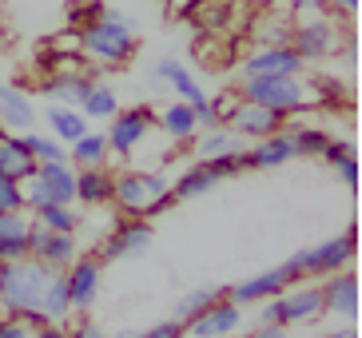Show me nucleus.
<instances>
[{
  "label": "nucleus",
  "instance_id": "1",
  "mask_svg": "<svg viewBox=\"0 0 362 338\" xmlns=\"http://www.w3.org/2000/svg\"><path fill=\"white\" fill-rule=\"evenodd\" d=\"M235 92L243 95L247 104H259L283 120L310 112V107H322L315 76H243Z\"/></svg>",
  "mask_w": 362,
  "mask_h": 338
},
{
  "label": "nucleus",
  "instance_id": "2",
  "mask_svg": "<svg viewBox=\"0 0 362 338\" xmlns=\"http://www.w3.org/2000/svg\"><path fill=\"white\" fill-rule=\"evenodd\" d=\"M139 40H136V28L128 24V16L116 8H104L96 21L80 32V56H84L96 72H116L136 56Z\"/></svg>",
  "mask_w": 362,
  "mask_h": 338
},
{
  "label": "nucleus",
  "instance_id": "3",
  "mask_svg": "<svg viewBox=\"0 0 362 338\" xmlns=\"http://www.w3.org/2000/svg\"><path fill=\"white\" fill-rule=\"evenodd\" d=\"M112 203L124 211V219H148V223H156L163 211H171L180 199L171 195V180L163 175V171L128 168V171H116Z\"/></svg>",
  "mask_w": 362,
  "mask_h": 338
},
{
  "label": "nucleus",
  "instance_id": "4",
  "mask_svg": "<svg viewBox=\"0 0 362 338\" xmlns=\"http://www.w3.org/2000/svg\"><path fill=\"white\" fill-rule=\"evenodd\" d=\"M52 267L36 263V259H16V263H8V275H4V295H0V307H4V315L21 318V322H28V327H40V298L44 291H48V283H52Z\"/></svg>",
  "mask_w": 362,
  "mask_h": 338
},
{
  "label": "nucleus",
  "instance_id": "5",
  "mask_svg": "<svg viewBox=\"0 0 362 338\" xmlns=\"http://www.w3.org/2000/svg\"><path fill=\"white\" fill-rule=\"evenodd\" d=\"M315 318H322V295L315 283H291L283 295L259 303V322H267V327L291 330V327H307Z\"/></svg>",
  "mask_w": 362,
  "mask_h": 338
},
{
  "label": "nucleus",
  "instance_id": "6",
  "mask_svg": "<svg viewBox=\"0 0 362 338\" xmlns=\"http://www.w3.org/2000/svg\"><path fill=\"white\" fill-rule=\"evenodd\" d=\"M354 251H358V239H354V227H346L334 239H322V243L307 247V251H295L287 259V267L298 279H327L334 271L354 263Z\"/></svg>",
  "mask_w": 362,
  "mask_h": 338
},
{
  "label": "nucleus",
  "instance_id": "7",
  "mask_svg": "<svg viewBox=\"0 0 362 338\" xmlns=\"http://www.w3.org/2000/svg\"><path fill=\"white\" fill-rule=\"evenodd\" d=\"M291 48L303 60H330V56H339V52H351V36L330 16H310V21L291 28Z\"/></svg>",
  "mask_w": 362,
  "mask_h": 338
},
{
  "label": "nucleus",
  "instance_id": "8",
  "mask_svg": "<svg viewBox=\"0 0 362 338\" xmlns=\"http://www.w3.org/2000/svg\"><path fill=\"white\" fill-rule=\"evenodd\" d=\"M156 127V107H119L116 116L107 120V151L116 156H132L144 148L148 132Z\"/></svg>",
  "mask_w": 362,
  "mask_h": 338
},
{
  "label": "nucleus",
  "instance_id": "9",
  "mask_svg": "<svg viewBox=\"0 0 362 338\" xmlns=\"http://www.w3.org/2000/svg\"><path fill=\"white\" fill-rule=\"evenodd\" d=\"M291 283H303V279H298L287 263H283V267H267V271H259V275L227 286L223 298H227V303H235V307H259V303H267V298L283 295Z\"/></svg>",
  "mask_w": 362,
  "mask_h": 338
},
{
  "label": "nucleus",
  "instance_id": "10",
  "mask_svg": "<svg viewBox=\"0 0 362 338\" xmlns=\"http://www.w3.org/2000/svg\"><path fill=\"white\" fill-rule=\"evenodd\" d=\"M100 283H104V263L92 255H76L72 267H64V286H68V303L72 315H84L92 303L100 298Z\"/></svg>",
  "mask_w": 362,
  "mask_h": 338
},
{
  "label": "nucleus",
  "instance_id": "11",
  "mask_svg": "<svg viewBox=\"0 0 362 338\" xmlns=\"http://www.w3.org/2000/svg\"><path fill=\"white\" fill-rule=\"evenodd\" d=\"M156 243V227H151L148 219H119L112 231H107V239L100 243V263H112V259H132V255H144L148 247Z\"/></svg>",
  "mask_w": 362,
  "mask_h": 338
},
{
  "label": "nucleus",
  "instance_id": "12",
  "mask_svg": "<svg viewBox=\"0 0 362 338\" xmlns=\"http://www.w3.org/2000/svg\"><path fill=\"white\" fill-rule=\"evenodd\" d=\"M319 295H322V315H334V318L354 322V315H358V279H354L351 267H342V271H334V275L322 279Z\"/></svg>",
  "mask_w": 362,
  "mask_h": 338
},
{
  "label": "nucleus",
  "instance_id": "13",
  "mask_svg": "<svg viewBox=\"0 0 362 338\" xmlns=\"http://www.w3.org/2000/svg\"><path fill=\"white\" fill-rule=\"evenodd\" d=\"M295 156V139H291V127H283V132H275V136L267 139H255L251 148L239 151V168L243 171H263V168H283V163H291Z\"/></svg>",
  "mask_w": 362,
  "mask_h": 338
},
{
  "label": "nucleus",
  "instance_id": "14",
  "mask_svg": "<svg viewBox=\"0 0 362 338\" xmlns=\"http://www.w3.org/2000/svg\"><path fill=\"white\" fill-rule=\"evenodd\" d=\"M28 259L52 267V271H64L76 259V235H52L48 227H40V223L33 219V231H28Z\"/></svg>",
  "mask_w": 362,
  "mask_h": 338
},
{
  "label": "nucleus",
  "instance_id": "15",
  "mask_svg": "<svg viewBox=\"0 0 362 338\" xmlns=\"http://www.w3.org/2000/svg\"><path fill=\"white\" fill-rule=\"evenodd\" d=\"M303 68H307V60L295 48H255L239 64L243 76H303Z\"/></svg>",
  "mask_w": 362,
  "mask_h": 338
},
{
  "label": "nucleus",
  "instance_id": "16",
  "mask_svg": "<svg viewBox=\"0 0 362 338\" xmlns=\"http://www.w3.org/2000/svg\"><path fill=\"white\" fill-rule=\"evenodd\" d=\"M243 327V307H235L227 298L211 303L199 318L187 322V334L192 338H235V330Z\"/></svg>",
  "mask_w": 362,
  "mask_h": 338
},
{
  "label": "nucleus",
  "instance_id": "17",
  "mask_svg": "<svg viewBox=\"0 0 362 338\" xmlns=\"http://www.w3.org/2000/svg\"><path fill=\"white\" fill-rule=\"evenodd\" d=\"M0 127L8 136H24V132L36 127V107L28 100V92L16 84H4V80H0Z\"/></svg>",
  "mask_w": 362,
  "mask_h": 338
},
{
  "label": "nucleus",
  "instance_id": "18",
  "mask_svg": "<svg viewBox=\"0 0 362 338\" xmlns=\"http://www.w3.org/2000/svg\"><path fill=\"white\" fill-rule=\"evenodd\" d=\"M287 127V120L283 116H275V112H267V107H259V104H239V112L231 116V132L239 139H267V136H275V132H283Z\"/></svg>",
  "mask_w": 362,
  "mask_h": 338
},
{
  "label": "nucleus",
  "instance_id": "19",
  "mask_svg": "<svg viewBox=\"0 0 362 338\" xmlns=\"http://www.w3.org/2000/svg\"><path fill=\"white\" fill-rule=\"evenodd\" d=\"M112 191H116V171L107 168H80L76 171V203L84 207H112Z\"/></svg>",
  "mask_w": 362,
  "mask_h": 338
},
{
  "label": "nucleus",
  "instance_id": "20",
  "mask_svg": "<svg viewBox=\"0 0 362 338\" xmlns=\"http://www.w3.org/2000/svg\"><path fill=\"white\" fill-rule=\"evenodd\" d=\"M156 76H160L163 84L175 92V100H183V104H203L207 100V92H203V84H199V76L187 68V64H180V60H171V56H163L160 64H156Z\"/></svg>",
  "mask_w": 362,
  "mask_h": 338
},
{
  "label": "nucleus",
  "instance_id": "21",
  "mask_svg": "<svg viewBox=\"0 0 362 338\" xmlns=\"http://www.w3.org/2000/svg\"><path fill=\"white\" fill-rule=\"evenodd\" d=\"M28 231H33V215L28 211L0 215V263L28 259Z\"/></svg>",
  "mask_w": 362,
  "mask_h": 338
},
{
  "label": "nucleus",
  "instance_id": "22",
  "mask_svg": "<svg viewBox=\"0 0 362 338\" xmlns=\"http://www.w3.org/2000/svg\"><path fill=\"white\" fill-rule=\"evenodd\" d=\"M156 124L163 127V136L171 144H192L199 136V120H195L192 104H183V100H171V104L156 107Z\"/></svg>",
  "mask_w": 362,
  "mask_h": 338
},
{
  "label": "nucleus",
  "instance_id": "23",
  "mask_svg": "<svg viewBox=\"0 0 362 338\" xmlns=\"http://www.w3.org/2000/svg\"><path fill=\"white\" fill-rule=\"evenodd\" d=\"M36 180L48 191V203H60V207H72L76 203V168L72 163H36Z\"/></svg>",
  "mask_w": 362,
  "mask_h": 338
},
{
  "label": "nucleus",
  "instance_id": "24",
  "mask_svg": "<svg viewBox=\"0 0 362 338\" xmlns=\"http://www.w3.org/2000/svg\"><path fill=\"white\" fill-rule=\"evenodd\" d=\"M0 175H8V180L24 183L36 175V159L24 144V136H4L0 139Z\"/></svg>",
  "mask_w": 362,
  "mask_h": 338
},
{
  "label": "nucleus",
  "instance_id": "25",
  "mask_svg": "<svg viewBox=\"0 0 362 338\" xmlns=\"http://www.w3.org/2000/svg\"><path fill=\"white\" fill-rule=\"evenodd\" d=\"M247 148V139H239L231 127H207L192 139L195 159H219V156H239Z\"/></svg>",
  "mask_w": 362,
  "mask_h": 338
},
{
  "label": "nucleus",
  "instance_id": "26",
  "mask_svg": "<svg viewBox=\"0 0 362 338\" xmlns=\"http://www.w3.org/2000/svg\"><path fill=\"white\" fill-rule=\"evenodd\" d=\"M92 88V76H48L36 84V92L48 95L52 104H64V107H80V100L88 95Z\"/></svg>",
  "mask_w": 362,
  "mask_h": 338
},
{
  "label": "nucleus",
  "instance_id": "27",
  "mask_svg": "<svg viewBox=\"0 0 362 338\" xmlns=\"http://www.w3.org/2000/svg\"><path fill=\"white\" fill-rule=\"evenodd\" d=\"M44 124H48V132H52V139H60V144H76V139L84 136L88 120L80 116V107H64V104H52V107H44Z\"/></svg>",
  "mask_w": 362,
  "mask_h": 338
},
{
  "label": "nucleus",
  "instance_id": "28",
  "mask_svg": "<svg viewBox=\"0 0 362 338\" xmlns=\"http://www.w3.org/2000/svg\"><path fill=\"white\" fill-rule=\"evenodd\" d=\"M107 156H112V151H107V136L96 132V127H88L76 144H68V163H72V168H104Z\"/></svg>",
  "mask_w": 362,
  "mask_h": 338
},
{
  "label": "nucleus",
  "instance_id": "29",
  "mask_svg": "<svg viewBox=\"0 0 362 338\" xmlns=\"http://www.w3.org/2000/svg\"><path fill=\"white\" fill-rule=\"evenodd\" d=\"M119 112V95L112 84H100V80H92V88H88V95L80 100V116L88 120V124H96V120H112Z\"/></svg>",
  "mask_w": 362,
  "mask_h": 338
},
{
  "label": "nucleus",
  "instance_id": "30",
  "mask_svg": "<svg viewBox=\"0 0 362 338\" xmlns=\"http://www.w3.org/2000/svg\"><path fill=\"white\" fill-rule=\"evenodd\" d=\"M215 183H219V180L211 175V168L195 159L192 168H183V171H180V180L171 183V195H175L180 203H187V199H199L203 191H211Z\"/></svg>",
  "mask_w": 362,
  "mask_h": 338
},
{
  "label": "nucleus",
  "instance_id": "31",
  "mask_svg": "<svg viewBox=\"0 0 362 338\" xmlns=\"http://www.w3.org/2000/svg\"><path fill=\"white\" fill-rule=\"evenodd\" d=\"M68 315H72V303H68L64 271H56L48 291H44V298H40V318L44 322H68Z\"/></svg>",
  "mask_w": 362,
  "mask_h": 338
},
{
  "label": "nucleus",
  "instance_id": "32",
  "mask_svg": "<svg viewBox=\"0 0 362 338\" xmlns=\"http://www.w3.org/2000/svg\"><path fill=\"white\" fill-rule=\"evenodd\" d=\"M223 298V291L219 286H195V291H187V295L180 298V307H175V318H180L183 327L192 322V318H199L203 310L211 307V303H219Z\"/></svg>",
  "mask_w": 362,
  "mask_h": 338
},
{
  "label": "nucleus",
  "instance_id": "33",
  "mask_svg": "<svg viewBox=\"0 0 362 338\" xmlns=\"http://www.w3.org/2000/svg\"><path fill=\"white\" fill-rule=\"evenodd\" d=\"M33 219L40 223V227H48L52 235H76L80 231V215H76L72 207H60V203H48V207L33 211Z\"/></svg>",
  "mask_w": 362,
  "mask_h": 338
},
{
  "label": "nucleus",
  "instance_id": "34",
  "mask_svg": "<svg viewBox=\"0 0 362 338\" xmlns=\"http://www.w3.org/2000/svg\"><path fill=\"white\" fill-rule=\"evenodd\" d=\"M24 144H28V151H33L36 163H64L68 159L64 144L52 139V136H44V132H24Z\"/></svg>",
  "mask_w": 362,
  "mask_h": 338
},
{
  "label": "nucleus",
  "instance_id": "35",
  "mask_svg": "<svg viewBox=\"0 0 362 338\" xmlns=\"http://www.w3.org/2000/svg\"><path fill=\"white\" fill-rule=\"evenodd\" d=\"M104 8H107L104 0H68V4H64V28L84 32Z\"/></svg>",
  "mask_w": 362,
  "mask_h": 338
},
{
  "label": "nucleus",
  "instance_id": "36",
  "mask_svg": "<svg viewBox=\"0 0 362 338\" xmlns=\"http://www.w3.org/2000/svg\"><path fill=\"white\" fill-rule=\"evenodd\" d=\"M291 139H295V156H322V148H327L330 132H322V127H307V124H298L291 127Z\"/></svg>",
  "mask_w": 362,
  "mask_h": 338
},
{
  "label": "nucleus",
  "instance_id": "37",
  "mask_svg": "<svg viewBox=\"0 0 362 338\" xmlns=\"http://www.w3.org/2000/svg\"><path fill=\"white\" fill-rule=\"evenodd\" d=\"M207 100H211L215 124H219V127H231V116L239 112V104H243V95L235 92V88H227V92H219V95H207Z\"/></svg>",
  "mask_w": 362,
  "mask_h": 338
},
{
  "label": "nucleus",
  "instance_id": "38",
  "mask_svg": "<svg viewBox=\"0 0 362 338\" xmlns=\"http://www.w3.org/2000/svg\"><path fill=\"white\" fill-rule=\"evenodd\" d=\"M44 44H48V52L44 56H80V32H72V28L52 32Z\"/></svg>",
  "mask_w": 362,
  "mask_h": 338
},
{
  "label": "nucleus",
  "instance_id": "39",
  "mask_svg": "<svg viewBox=\"0 0 362 338\" xmlns=\"http://www.w3.org/2000/svg\"><path fill=\"white\" fill-rule=\"evenodd\" d=\"M8 211H24V187L8 175H0V215Z\"/></svg>",
  "mask_w": 362,
  "mask_h": 338
},
{
  "label": "nucleus",
  "instance_id": "40",
  "mask_svg": "<svg viewBox=\"0 0 362 338\" xmlns=\"http://www.w3.org/2000/svg\"><path fill=\"white\" fill-rule=\"evenodd\" d=\"M319 159H327L330 168H339L342 159H358V148H354V139H330Z\"/></svg>",
  "mask_w": 362,
  "mask_h": 338
},
{
  "label": "nucleus",
  "instance_id": "41",
  "mask_svg": "<svg viewBox=\"0 0 362 338\" xmlns=\"http://www.w3.org/2000/svg\"><path fill=\"white\" fill-rule=\"evenodd\" d=\"M139 338H187V327H183L180 318H163V322H156V327L139 330Z\"/></svg>",
  "mask_w": 362,
  "mask_h": 338
},
{
  "label": "nucleus",
  "instance_id": "42",
  "mask_svg": "<svg viewBox=\"0 0 362 338\" xmlns=\"http://www.w3.org/2000/svg\"><path fill=\"white\" fill-rule=\"evenodd\" d=\"M68 338H112V334H107V327H100L92 318H80L76 327H68Z\"/></svg>",
  "mask_w": 362,
  "mask_h": 338
},
{
  "label": "nucleus",
  "instance_id": "43",
  "mask_svg": "<svg viewBox=\"0 0 362 338\" xmlns=\"http://www.w3.org/2000/svg\"><path fill=\"white\" fill-rule=\"evenodd\" d=\"M0 338H33V327L21 322V318L4 315V318H0Z\"/></svg>",
  "mask_w": 362,
  "mask_h": 338
},
{
  "label": "nucleus",
  "instance_id": "44",
  "mask_svg": "<svg viewBox=\"0 0 362 338\" xmlns=\"http://www.w3.org/2000/svg\"><path fill=\"white\" fill-rule=\"evenodd\" d=\"M334 171H339V180L346 183V187H354V183H358V159H342Z\"/></svg>",
  "mask_w": 362,
  "mask_h": 338
},
{
  "label": "nucleus",
  "instance_id": "45",
  "mask_svg": "<svg viewBox=\"0 0 362 338\" xmlns=\"http://www.w3.org/2000/svg\"><path fill=\"white\" fill-rule=\"evenodd\" d=\"M33 338H68V327L64 322H40L33 330Z\"/></svg>",
  "mask_w": 362,
  "mask_h": 338
},
{
  "label": "nucleus",
  "instance_id": "46",
  "mask_svg": "<svg viewBox=\"0 0 362 338\" xmlns=\"http://www.w3.org/2000/svg\"><path fill=\"white\" fill-rule=\"evenodd\" d=\"M319 4H322V8H334V12L342 16V21H346V16H351L354 8H358V0H319Z\"/></svg>",
  "mask_w": 362,
  "mask_h": 338
},
{
  "label": "nucleus",
  "instance_id": "47",
  "mask_svg": "<svg viewBox=\"0 0 362 338\" xmlns=\"http://www.w3.org/2000/svg\"><path fill=\"white\" fill-rule=\"evenodd\" d=\"M247 338H291L287 327H267V322H259V330H251Z\"/></svg>",
  "mask_w": 362,
  "mask_h": 338
},
{
  "label": "nucleus",
  "instance_id": "48",
  "mask_svg": "<svg viewBox=\"0 0 362 338\" xmlns=\"http://www.w3.org/2000/svg\"><path fill=\"white\" fill-rule=\"evenodd\" d=\"M291 8H298V12H319L322 4H319V0H291Z\"/></svg>",
  "mask_w": 362,
  "mask_h": 338
},
{
  "label": "nucleus",
  "instance_id": "49",
  "mask_svg": "<svg viewBox=\"0 0 362 338\" xmlns=\"http://www.w3.org/2000/svg\"><path fill=\"white\" fill-rule=\"evenodd\" d=\"M319 338H354V327L346 322L342 330H327V334H319Z\"/></svg>",
  "mask_w": 362,
  "mask_h": 338
},
{
  "label": "nucleus",
  "instance_id": "50",
  "mask_svg": "<svg viewBox=\"0 0 362 338\" xmlns=\"http://www.w3.org/2000/svg\"><path fill=\"white\" fill-rule=\"evenodd\" d=\"M112 338H139V330H132V327H124V330H116Z\"/></svg>",
  "mask_w": 362,
  "mask_h": 338
},
{
  "label": "nucleus",
  "instance_id": "51",
  "mask_svg": "<svg viewBox=\"0 0 362 338\" xmlns=\"http://www.w3.org/2000/svg\"><path fill=\"white\" fill-rule=\"evenodd\" d=\"M4 275H8V263H0V295H4Z\"/></svg>",
  "mask_w": 362,
  "mask_h": 338
},
{
  "label": "nucleus",
  "instance_id": "52",
  "mask_svg": "<svg viewBox=\"0 0 362 338\" xmlns=\"http://www.w3.org/2000/svg\"><path fill=\"white\" fill-rule=\"evenodd\" d=\"M4 136H8V132H4V127H0V139H4Z\"/></svg>",
  "mask_w": 362,
  "mask_h": 338
}]
</instances>
